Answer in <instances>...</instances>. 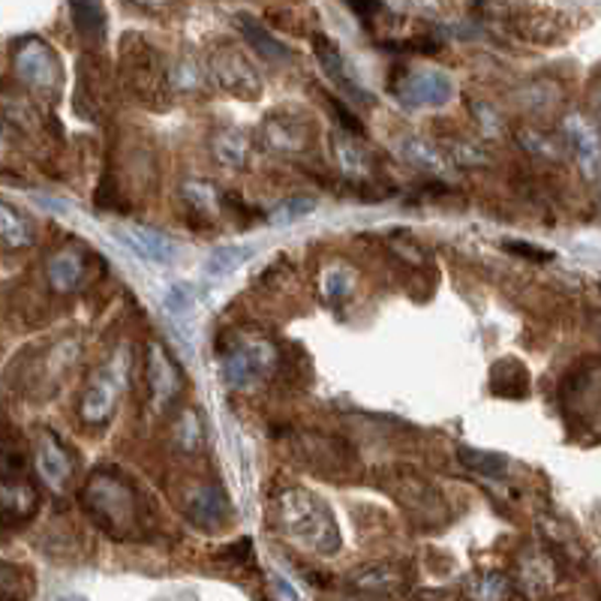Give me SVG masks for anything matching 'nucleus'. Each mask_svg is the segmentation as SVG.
Wrapping results in <instances>:
<instances>
[{"mask_svg":"<svg viewBox=\"0 0 601 601\" xmlns=\"http://www.w3.org/2000/svg\"><path fill=\"white\" fill-rule=\"evenodd\" d=\"M271 521L280 533L316 556H334L343 547L341 526L325 505L304 488H283L274 493Z\"/></svg>","mask_w":601,"mask_h":601,"instance_id":"f257e3e1","label":"nucleus"},{"mask_svg":"<svg viewBox=\"0 0 601 601\" xmlns=\"http://www.w3.org/2000/svg\"><path fill=\"white\" fill-rule=\"evenodd\" d=\"M85 514L91 517L102 533L114 538H126L138 530V500L136 490L130 488L118 469H97L85 481L79 493Z\"/></svg>","mask_w":601,"mask_h":601,"instance_id":"f03ea898","label":"nucleus"},{"mask_svg":"<svg viewBox=\"0 0 601 601\" xmlns=\"http://www.w3.org/2000/svg\"><path fill=\"white\" fill-rule=\"evenodd\" d=\"M126 382H130V349L118 346L109 361L88 379V386L81 391L79 400V419L88 427H102L109 424L114 409L121 403Z\"/></svg>","mask_w":601,"mask_h":601,"instance_id":"7ed1b4c3","label":"nucleus"},{"mask_svg":"<svg viewBox=\"0 0 601 601\" xmlns=\"http://www.w3.org/2000/svg\"><path fill=\"white\" fill-rule=\"evenodd\" d=\"M277 367V346L265 337H241L226 346V355L220 361V379L235 391L265 382Z\"/></svg>","mask_w":601,"mask_h":601,"instance_id":"20e7f679","label":"nucleus"},{"mask_svg":"<svg viewBox=\"0 0 601 601\" xmlns=\"http://www.w3.org/2000/svg\"><path fill=\"white\" fill-rule=\"evenodd\" d=\"M12 69H15V76H19V81L27 91L43 93V97L57 93L60 79H64V69H60L55 48L48 46L46 40H40V36H24L22 43H15V48H12Z\"/></svg>","mask_w":601,"mask_h":601,"instance_id":"39448f33","label":"nucleus"},{"mask_svg":"<svg viewBox=\"0 0 601 601\" xmlns=\"http://www.w3.org/2000/svg\"><path fill=\"white\" fill-rule=\"evenodd\" d=\"M391 97L412 112L421 109H443L454 97V79L443 69H403L388 85Z\"/></svg>","mask_w":601,"mask_h":601,"instance_id":"423d86ee","label":"nucleus"},{"mask_svg":"<svg viewBox=\"0 0 601 601\" xmlns=\"http://www.w3.org/2000/svg\"><path fill=\"white\" fill-rule=\"evenodd\" d=\"M316 130L310 124V118L296 109H277V112L265 114L259 124V145L268 154L277 157H296L313 148Z\"/></svg>","mask_w":601,"mask_h":601,"instance_id":"0eeeda50","label":"nucleus"},{"mask_svg":"<svg viewBox=\"0 0 601 601\" xmlns=\"http://www.w3.org/2000/svg\"><path fill=\"white\" fill-rule=\"evenodd\" d=\"M124 79L133 88L136 97L145 102L163 100L166 97V85H169V73L163 67V57L154 46H148L142 36H130L124 40Z\"/></svg>","mask_w":601,"mask_h":601,"instance_id":"6e6552de","label":"nucleus"},{"mask_svg":"<svg viewBox=\"0 0 601 601\" xmlns=\"http://www.w3.org/2000/svg\"><path fill=\"white\" fill-rule=\"evenodd\" d=\"M208 76L220 91L232 93L238 100H259L261 97V76L253 67L244 52L232 46H220L208 57Z\"/></svg>","mask_w":601,"mask_h":601,"instance_id":"1a4fd4ad","label":"nucleus"},{"mask_svg":"<svg viewBox=\"0 0 601 601\" xmlns=\"http://www.w3.org/2000/svg\"><path fill=\"white\" fill-rule=\"evenodd\" d=\"M34 466L36 476L46 481L52 490H67V485L73 481V472H76V460H73V452L67 448V443L57 436L55 431H40L34 436Z\"/></svg>","mask_w":601,"mask_h":601,"instance_id":"9d476101","label":"nucleus"},{"mask_svg":"<svg viewBox=\"0 0 601 601\" xmlns=\"http://www.w3.org/2000/svg\"><path fill=\"white\" fill-rule=\"evenodd\" d=\"M313 48H316V60L322 73L329 76L331 85L343 93V100L361 102V105H374V93L367 91L358 79V73L349 67V60L343 57V52L337 48L334 40H329L325 34H319L313 40Z\"/></svg>","mask_w":601,"mask_h":601,"instance_id":"9b49d317","label":"nucleus"},{"mask_svg":"<svg viewBox=\"0 0 601 601\" xmlns=\"http://www.w3.org/2000/svg\"><path fill=\"white\" fill-rule=\"evenodd\" d=\"M40 509V493L19 472V466L3 469L0 472V523L3 526H22L36 514Z\"/></svg>","mask_w":601,"mask_h":601,"instance_id":"f8f14e48","label":"nucleus"},{"mask_svg":"<svg viewBox=\"0 0 601 601\" xmlns=\"http://www.w3.org/2000/svg\"><path fill=\"white\" fill-rule=\"evenodd\" d=\"M566 142L575 159H578L580 171L590 178V181H601V138L599 130L583 118V114H568L566 124H563Z\"/></svg>","mask_w":601,"mask_h":601,"instance_id":"ddd939ff","label":"nucleus"},{"mask_svg":"<svg viewBox=\"0 0 601 601\" xmlns=\"http://www.w3.org/2000/svg\"><path fill=\"white\" fill-rule=\"evenodd\" d=\"M112 235L124 244L126 251L136 253L138 259L151 261V265H169L178 256L169 235H163L157 229L126 223V226H114Z\"/></svg>","mask_w":601,"mask_h":601,"instance_id":"4468645a","label":"nucleus"},{"mask_svg":"<svg viewBox=\"0 0 601 601\" xmlns=\"http://www.w3.org/2000/svg\"><path fill=\"white\" fill-rule=\"evenodd\" d=\"M509 24L514 27V34L523 36L526 43H538V46H554V43H563L568 34L566 15H559L554 10H523L517 12L514 19H509Z\"/></svg>","mask_w":601,"mask_h":601,"instance_id":"2eb2a0df","label":"nucleus"},{"mask_svg":"<svg viewBox=\"0 0 601 601\" xmlns=\"http://www.w3.org/2000/svg\"><path fill=\"white\" fill-rule=\"evenodd\" d=\"M148 386L157 412L169 407L181 391V374H178L169 352L163 349V343H151L148 346Z\"/></svg>","mask_w":601,"mask_h":601,"instance_id":"dca6fc26","label":"nucleus"},{"mask_svg":"<svg viewBox=\"0 0 601 601\" xmlns=\"http://www.w3.org/2000/svg\"><path fill=\"white\" fill-rule=\"evenodd\" d=\"M46 277L48 286L55 289L57 296H69V292H76L81 283V277H85V256H81L79 247H60L48 256L46 261Z\"/></svg>","mask_w":601,"mask_h":601,"instance_id":"f3484780","label":"nucleus"},{"mask_svg":"<svg viewBox=\"0 0 601 601\" xmlns=\"http://www.w3.org/2000/svg\"><path fill=\"white\" fill-rule=\"evenodd\" d=\"M235 24H238L241 36L247 40V46H251L261 60H268V64H289V60H292L289 46L280 43L259 19H253L247 12H238V15H235Z\"/></svg>","mask_w":601,"mask_h":601,"instance_id":"a211bd4d","label":"nucleus"},{"mask_svg":"<svg viewBox=\"0 0 601 601\" xmlns=\"http://www.w3.org/2000/svg\"><path fill=\"white\" fill-rule=\"evenodd\" d=\"M229 514H232V502L216 485H204L190 500V521L202 530H220L229 521Z\"/></svg>","mask_w":601,"mask_h":601,"instance_id":"6ab92c4d","label":"nucleus"},{"mask_svg":"<svg viewBox=\"0 0 601 601\" xmlns=\"http://www.w3.org/2000/svg\"><path fill=\"white\" fill-rule=\"evenodd\" d=\"M211 157L223 169L241 171L251 163V138L241 126H220L211 136Z\"/></svg>","mask_w":601,"mask_h":601,"instance_id":"aec40b11","label":"nucleus"},{"mask_svg":"<svg viewBox=\"0 0 601 601\" xmlns=\"http://www.w3.org/2000/svg\"><path fill=\"white\" fill-rule=\"evenodd\" d=\"M331 151H334V159H337L343 175L364 178L370 171V151L358 142V133H352V130H334L331 133Z\"/></svg>","mask_w":601,"mask_h":601,"instance_id":"412c9836","label":"nucleus"},{"mask_svg":"<svg viewBox=\"0 0 601 601\" xmlns=\"http://www.w3.org/2000/svg\"><path fill=\"white\" fill-rule=\"evenodd\" d=\"M0 244L7 251H24L34 244V226L31 220L7 199H0Z\"/></svg>","mask_w":601,"mask_h":601,"instance_id":"4be33fe9","label":"nucleus"},{"mask_svg":"<svg viewBox=\"0 0 601 601\" xmlns=\"http://www.w3.org/2000/svg\"><path fill=\"white\" fill-rule=\"evenodd\" d=\"M398 500L403 502L412 514H419V517H431L433 523L439 521V511L445 509L443 497H439L427 481H421L419 476L409 478L407 485L398 490Z\"/></svg>","mask_w":601,"mask_h":601,"instance_id":"5701e85b","label":"nucleus"},{"mask_svg":"<svg viewBox=\"0 0 601 601\" xmlns=\"http://www.w3.org/2000/svg\"><path fill=\"white\" fill-rule=\"evenodd\" d=\"M256 256V244H223L208 253L204 259V274L208 277H229Z\"/></svg>","mask_w":601,"mask_h":601,"instance_id":"b1692460","label":"nucleus"},{"mask_svg":"<svg viewBox=\"0 0 601 601\" xmlns=\"http://www.w3.org/2000/svg\"><path fill=\"white\" fill-rule=\"evenodd\" d=\"M69 12H73V24L81 40L100 43L105 36V10L100 0H69Z\"/></svg>","mask_w":601,"mask_h":601,"instance_id":"393cba45","label":"nucleus"},{"mask_svg":"<svg viewBox=\"0 0 601 601\" xmlns=\"http://www.w3.org/2000/svg\"><path fill=\"white\" fill-rule=\"evenodd\" d=\"M400 154L412 163V166H419L424 171H445L448 169V159L439 151V145H433L427 138L421 136H407L400 138Z\"/></svg>","mask_w":601,"mask_h":601,"instance_id":"a878e982","label":"nucleus"},{"mask_svg":"<svg viewBox=\"0 0 601 601\" xmlns=\"http://www.w3.org/2000/svg\"><path fill=\"white\" fill-rule=\"evenodd\" d=\"M490 386L497 394H509V398H526V388H530V374L521 361L505 358L493 367L490 374Z\"/></svg>","mask_w":601,"mask_h":601,"instance_id":"bb28decb","label":"nucleus"},{"mask_svg":"<svg viewBox=\"0 0 601 601\" xmlns=\"http://www.w3.org/2000/svg\"><path fill=\"white\" fill-rule=\"evenodd\" d=\"M319 208V202L313 196H289L280 204H274L271 214H268V223L274 229H286V226H296L301 223L304 216H310Z\"/></svg>","mask_w":601,"mask_h":601,"instance_id":"cd10ccee","label":"nucleus"},{"mask_svg":"<svg viewBox=\"0 0 601 601\" xmlns=\"http://www.w3.org/2000/svg\"><path fill=\"white\" fill-rule=\"evenodd\" d=\"M460 464L485 478H502L509 472V460L497 452H481V448H460Z\"/></svg>","mask_w":601,"mask_h":601,"instance_id":"c85d7f7f","label":"nucleus"},{"mask_svg":"<svg viewBox=\"0 0 601 601\" xmlns=\"http://www.w3.org/2000/svg\"><path fill=\"white\" fill-rule=\"evenodd\" d=\"M163 307H166V313L175 319V325H187L190 319H193L196 310V292L190 283H175L169 286V292L163 298Z\"/></svg>","mask_w":601,"mask_h":601,"instance_id":"c756f323","label":"nucleus"},{"mask_svg":"<svg viewBox=\"0 0 601 601\" xmlns=\"http://www.w3.org/2000/svg\"><path fill=\"white\" fill-rule=\"evenodd\" d=\"M352 590L358 592H391L394 590V568L388 566H370L361 568V571H355L349 578Z\"/></svg>","mask_w":601,"mask_h":601,"instance_id":"7c9ffc66","label":"nucleus"},{"mask_svg":"<svg viewBox=\"0 0 601 601\" xmlns=\"http://www.w3.org/2000/svg\"><path fill=\"white\" fill-rule=\"evenodd\" d=\"M355 271L349 265H331L325 277H322V292L329 301H346L355 292Z\"/></svg>","mask_w":601,"mask_h":601,"instance_id":"2f4dec72","label":"nucleus"},{"mask_svg":"<svg viewBox=\"0 0 601 601\" xmlns=\"http://www.w3.org/2000/svg\"><path fill=\"white\" fill-rule=\"evenodd\" d=\"M469 599H511L514 590H511V580L500 571H488V575H481L469 583V590H466Z\"/></svg>","mask_w":601,"mask_h":601,"instance_id":"473e14b6","label":"nucleus"},{"mask_svg":"<svg viewBox=\"0 0 601 601\" xmlns=\"http://www.w3.org/2000/svg\"><path fill=\"white\" fill-rule=\"evenodd\" d=\"M181 196L196 214H214L216 204H220V196L208 181H187L181 187Z\"/></svg>","mask_w":601,"mask_h":601,"instance_id":"72a5a7b5","label":"nucleus"},{"mask_svg":"<svg viewBox=\"0 0 601 601\" xmlns=\"http://www.w3.org/2000/svg\"><path fill=\"white\" fill-rule=\"evenodd\" d=\"M27 592H31L27 571L15 566V563L0 559V599H22Z\"/></svg>","mask_w":601,"mask_h":601,"instance_id":"f704fd0d","label":"nucleus"},{"mask_svg":"<svg viewBox=\"0 0 601 601\" xmlns=\"http://www.w3.org/2000/svg\"><path fill=\"white\" fill-rule=\"evenodd\" d=\"M535 0H476V10L481 15H488V19H502V22H509L514 19L517 12L530 10Z\"/></svg>","mask_w":601,"mask_h":601,"instance_id":"c9c22d12","label":"nucleus"},{"mask_svg":"<svg viewBox=\"0 0 601 601\" xmlns=\"http://www.w3.org/2000/svg\"><path fill=\"white\" fill-rule=\"evenodd\" d=\"M175 436H178V443L187 448V452H196L199 445H202V421L196 415L193 409H187L178 424H175Z\"/></svg>","mask_w":601,"mask_h":601,"instance_id":"e433bc0d","label":"nucleus"},{"mask_svg":"<svg viewBox=\"0 0 601 601\" xmlns=\"http://www.w3.org/2000/svg\"><path fill=\"white\" fill-rule=\"evenodd\" d=\"M517 138H521V145L526 151H533V154H538V157H547V159H559V145H556L554 138H547L545 133H538V130H521L517 133Z\"/></svg>","mask_w":601,"mask_h":601,"instance_id":"4c0bfd02","label":"nucleus"},{"mask_svg":"<svg viewBox=\"0 0 601 601\" xmlns=\"http://www.w3.org/2000/svg\"><path fill=\"white\" fill-rule=\"evenodd\" d=\"M448 145H452V148L445 151H448V157H452L457 166H485V163H488V154H481V151H478L476 145H469V142L454 138Z\"/></svg>","mask_w":601,"mask_h":601,"instance_id":"58836bf2","label":"nucleus"},{"mask_svg":"<svg viewBox=\"0 0 601 601\" xmlns=\"http://www.w3.org/2000/svg\"><path fill=\"white\" fill-rule=\"evenodd\" d=\"M469 109H472V114H476L478 121H481V126L488 130L490 136H493V133H500V114H497V109H493V105L472 100L469 102Z\"/></svg>","mask_w":601,"mask_h":601,"instance_id":"ea45409f","label":"nucleus"},{"mask_svg":"<svg viewBox=\"0 0 601 601\" xmlns=\"http://www.w3.org/2000/svg\"><path fill=\"white\" fill-rule=\"evenodd\" d=\"M505 251L517 253V256H523V259L554 261V253L542 251V247H533V244H526V241H505Z\"/></svg>","mask_w":601,"mask_h":601,"instance_id":"a19ab883","label":"nucleus"},{"mask_svg":"<svg viewBox=\"0 0 601 601\" xmlns=\"http://www.w3.org/2000/svg\"><path fill=\"white\" fill-rule=\"evenodd\" d=\"M343 3H346L358 19H364V22H367V19H374L376 12L382 10V3H379V0H343Z\"/></svg>","mask_w":601,"mask_h":601,"instance_id":"79ce46f5","label":"nucleus"},{"mask_svg":"<svg viewBox=\"0 0 601 601\" xmlns=\"http://www.w3.org/2000/svg\"><path fill=\"white\" fill-rule=\"evenodd\" d=\"M126 3L142 12H154V15H159V12H169L175 0H126Z\"/></svg>","mask_w":601,"mask_h":601,"instance_id":"37998d69","label":"nucleus"},{"mask_svg":"<svg viewBox=\"0 0 601 601\" xmlns=\"http://www.w3.org/2000/svg\"><path fill=\"white\" fill-rule=\"evenodd\" d=\"M251 554V538H238V542H235V545L229 547L226 550V556H223V559H229V563H244V556Z\"/></svg>","mask_w":601,"mask_h":601,"instance_id":"c03bdc74","label":"nucleus"},{"mask_svg":"<svg viewBox=\"0 0 601 601\" xmlns=\"http://www.w3.org/2000/svg\"><path fill=\"white\" fill-rule=\"evenodd\" d=\"M592 109H596V114H599L601 118V76H599V81H596V88H592Z\"/></svg>","mask_w":601,"mask_h":601,"instance_id":"a18cd8bd","label":"nucleus"}]
</instances>
